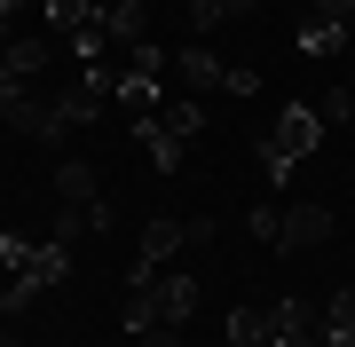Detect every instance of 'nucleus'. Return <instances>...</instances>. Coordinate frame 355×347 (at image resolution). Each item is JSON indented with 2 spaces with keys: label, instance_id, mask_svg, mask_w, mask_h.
<instances>
[{
  "label": "nucleus",
  "instance_id": "obj_1",
  "mask_svg": "<svg viewBox=\"0 0 355 347\" xmlns=\"http://www.w3.org/2000/svg\"><path fill=\"white\" fill-rule=\"evenodd\" d=\"M71 276V244H55V237H0V316H16V308H32L48 284H64Z\"/></svg>",
  "mask_w": 355,
  "mask_h": 347
},
{
  "label": "nucleus",
  "instance_id": "obj_2",
  "mask_svg": "<svg viewBox=\"0 0 355 347\" xmlns=\"http://www.w3.org/2000/svg\"><path fill=\"white\" fill-rule=\"evenodd\" d=\"M190 308H198V276L190 269H158L150 284L127 292L119 323H127V339H135V332H150V323H190Z\"/></svg>",
  "mask_w": 355,
  "mask_h": 347
},
{
  "label": "nucleus",
  "instance_id": "obj_3",
  "mask_svg": "<svg viewBox=\"0 0 355 347\" xmlns=\"http://www.w3.org/2000/svg\"><path fill=\"white\" fill-rule=\"evenodd\" d=\"M316 142H324V111L284 103V111H277V127L261 134V174H268V181H292V166H300Z\"/></svg>",
  "mask_w": 355,
  "mask_h": 347
},
{
  "label": "nucleus",
  "instance_id": "obj_4",
  "mask_svg": "<svg viewBox=\"0 0 355 347\" xmlns=\"http://www.w3.org/2000/svg\"><path fill=\"white\" fill-rule=\"evenodd\" d=\"M182 244H190V221H150V229H142V244H135V260H127V292H135V284H150L158 269H166V260H174L182 253Z\"/></svg>",
  "mask_w": 355,
  "mask_h": 347
},
{
  "label": "nucleus",
  "instance_id": "obj_5",
  "mask_svg": "<svg viewBox=\"0 0 355 347\" xmlns=\"http://www.w3.org/2000/svg\"><path fill=\"white\" fill-rule=\"evenodd\" d=\"M324 237H331V206H316V197H292V206H284V244H277V253H316Z\"/></svg>",
  "mask_w": 355,
  "mask_h": 347
},
{
  "label": "nucleus",
  "instance_id": "obj_6",
  "mask_svg": "<svg viewBox=\"0 0 355 347\" xmlns=\"http://www.w3.org/2000/svg\"><path fill=\"white\" fill-rule=\"evenodd\" d=\"M174 71H182V87H190L198 103H205V95H229V64H221L214 48H182V55H174Z\"/></svg>",
  "mask_w": 355,
  "mask_h": 347
},
{
  "label": "nucleus",
  "instance_id": "obj_7",
  "mask_svg": "<svg viewBox=\"0 0 355 347\" xmlns=\"http://www.w3.org/2000/svg\"><path fill=\"white\" fill-rule=\"evenodd\" d=\"M48 39H40V32H8V39H0V71H8V79H40V71H48Z\"/></svg>",
  "mask_w": 355,
  "mask_h": 347
},
{
  "label": "nucleus",
  "instance_id": "obj_8",
  "mask_svg": "<svg viewBox=\"0 0 355 347\" xmlns=\"http://www.w3.org/2000/svg\"><path fill=\"white\" fill-rule=\"evenodd\" d=\"M135 142H142V150H150V158H158V174H174V166H182V158H190V142H182L174 127H166V118H158V111H142V118H135Z\"/></svg>",
  "mask_w": 355,
  "mask_h": 347
},
{
  "label": "nucleus",
  "instance_id": "obj_9",
  "mask_svg": "<svg viewBox=\"0 0 355 347\" xmlns=\"http://www.w3.org/2000/svg\"><path fill=\"white\" fill-rule=\"evenodd\" d=\"M103 32H111V48H142L150 39V0H111L103 8Z\"/></svg>",
  "mask_w": 355,
  "mask_h": 347
},
{
  "label": "nucleus",
  "instance_id": "obj_10",
  "mask_svg": "<svg viewBox=\"0 0 355 347\" xmlns=\"http://www.w3.org/2000/svg\"><path fill=\"white\" fill-rule=\"evenodd\" d=\"M103 229H111V197H87V206H64V213H55V244L103 237Z\"/></svg>",
  "mask_w": 355,
  "mask_h": 347
},
{
  "label": "nucleus",
  "instance_id": "obj_11",
  "mask_svg": "<svg viewBox=\"0 0 355 347\" xmlns=\"http://www.w3.org/2000/svg\"><path fill=\"white\" fill-rule=\"evenodd\" d=\"M55 197H64V206H87V197H103V181H95L87 158H64V166H55Z\"/></svg>",
  "mask_w": 355,
  "mask_h": 347
},
{
  "label": "nucleus",
  "instance_id": "obj_12",
  "mask_svg": "<svg viewBox=\"0 0 355 347\" xmlns=\"http://www.w3.org/2000/svg\"><path fill=\"white\" fill-rule=\"evenodd\" d=\"M324 347H355V292H331V308H324Z\"/></svg>",
  "mask_w": 355,
  "mask_h": 347
},
{
  "label": "nucleus",
  "instance_id": "obj_13",
  "mask_svg": "<svg viewBox=\"0 0 355 347\" xmlns=\"http://www.w3.org/2000/svg\"><path fill=\"white\" fill-rule=\"evenodd\" d=\"M292 39H300V55H340V48H347V32H331V24H308V16H300V32H292Z\"/></svg>",
  "mask_w": 355,
  "mask_h": 347
},
{
  "label": "nucleus",
  "instance_id": "obj_14",
  "mask_svg": "<svg viewBox=\"0 0 355 347\" xmlns=\"http://www.w3.org/2000/svg\"><path fill=\"white\" fill-rule=\"evenodd\" d=\"M229 347H268V323H261V308H229Z\"/></svg>",
  "mask_w": 355,
  "mask_h": 347
},
{
  "label": "nucleus",
  "instance_id": "obj_15",
  "mask_svg": "<svg viewBox=\"0 0 355 347\" xmlns=\"http://www.w3.org/2000/svg\"><path fill=\"white\" fill-rule=\"evenodd\" d=\"M308 24H331L355 39V0H308Z\"/></svg>",
  "mask_w": 355,
  "mask_h": 347
},
{
  "label": "nucleus",
  "instance_id": "obj_16",
  "mask_svg": "<svg viewBox=\"0 0 355 347\" xmlns=\"http://www.w3.org/2000/svg\"><path fill=\"white\" fill-rule=\"evenodd\" d=\"M245 229H253L261 244H284V206H253V213H245Z\"/></svg>",
  "mask_w": 355,
  "mask_h": 347
},
{
  "label": "nucleus",
  "instance_id": "obj_17",
  "mask_svg": "<svg viewBox=\"0 0 355 347\" xmlns=\"http://www.w3.org/2000/svg\"><path fill=\"white\" fill-rule=\"evenodd\" d=\"M316 111H324V127H347V118H355V87H331Z\"/></svg>",
  "mask_w": 355,
  "mask_h": 347
},
{
  "label": "nucleus",
  "instance_id": "obj_18",
  "mask_svg": "<svg viewBox=\"0 0 355 347\" xmlns=\"http://www.w3.org/2000/svg\"><path fill=\"white\" fill-rule=\"evenodd\" d=\"M135 347H190V339H182V323H150V332H135Z\"/></svg>",
  "mask_w": 355,
  "mask_h": 347
},
{
  "label": "nucleus",
  "instance_id": "obj_19",
  "mask_svg": "<svg viewBox=\"0 0 355 347\" xmlns=\"http://www.w3.org/2000/svg\"><path fill=\"white\" fill-rule=\"evenodd\" d=\"M229 95H261V71L253 64H229Z\"/></svg>",
  "mask_w": 355,
  "mask_h": 347
},
{
  "label": "nucleus",
  "instance_id": "obj_20",
  "mask_svg": "<svg viewBox=\"0 0 355 347\" xmlns=\"http://www.w3.org/2000/svg\"><path fill=\"white\" fill-rule=\"evenodd\" d=\"M16 8H24V0H0V39H8V16H16Z\"/></svg>",
  "mask_w": 355,
  "mask_h": 347
},
{
  "label": "nucleus",
  "instance_id": "obj_21",
  "mask_svg": "<svg viewBox=\"0 0 355 347\" xmlns=\"http://www.w3.org/2000/svg\"><path fill=\"white\" fill-rule=\"evenodd\" d=\"M221 8H229V16H253V8H261V0H221Z\"/></svg>",
  "mask_w": 355,
  "mask_h": 347
},
{
  "label": "nucleus",
  "instance_id": "obj_22",
  "mask_svg": "<svg viewBox=\"0 0 355 347\" xmlns=\"http://www.w3.org/2000/svg\"><path fill=\"white\" fill-rule=\"evenodd\" d=\"M347 127H355V118H347Z\"/></svg>",
  "mask_w": 355,
  "mask_h": 347
}]
</instances>
